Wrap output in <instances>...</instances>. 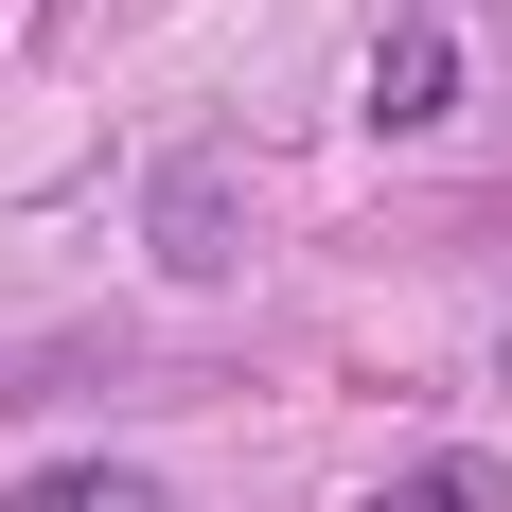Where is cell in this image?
<instances>
[{
  "mask_svg": "<svg viewBox=\"0 0 512 512\" xmlns=\"http://www.w3.org/2000/svg\"><path fill=\"white\" fill-rule=\"evenodd\" d=\"M371 512H512V477L477 460V442H442V460H407V477H389Z\"/></svg>",
  "mask_w": 512,
  "mask_h": 512,
  "instance_id": "4",
  "label": "cell"
},
{
  "mask_svg": "<svg viewBox=\"0 0 512 512\" xmlns=\"http://www.w3.org/2000/svg\"><path fill=\"white\" fill-rule=\"evenodd\" d=\"M442 106H460V36H442V18H407V36L371 53V124L407 142V124H442Z\"/></svg>",
  "mask_w": 512,
  "mask_h": 512,
  "instance_id": "2",
  "label": "cell"
},
{
  "mask_svg": "<svg viewBox=\"0 0 512 512\" xmlns=\"http://www.w3.org/2000/svg\"><path fill=\"white\" fill-rule=\"evenodd\" d=\"M142 230H159V265H230L248 248V195H230V159H159V195H142Z\"/></svg>",
  "mask_w": 512,
  "mask_h": 512,
  "instance_id": "1",
  "label": "cell"
},
{
  "mask_svg": "<svg viewBox=\"0 0 512 512\" xmlns=\"http://www.w3.org/2000/svg\"><path fill=\"white\" fill-rule=\"evenodd\" d=\"M0 512H177V477H142V460H36V477H0Z\"/></svg>",
  "mask_w": 512,
  "mask_h": 512,
  "instance_id": "3",
  "label": "cell"
}]
</instances>
